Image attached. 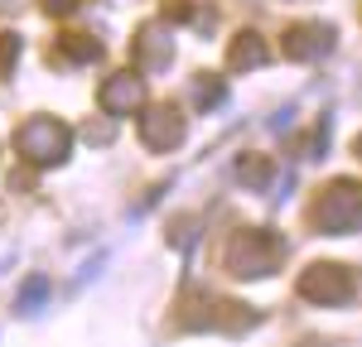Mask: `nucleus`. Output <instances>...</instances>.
Segmentation results:
<instances>
[{
	"label": "nucleus",
	"instance_id": "6e6552de",
	"mask_svg": "<svg viewBox=\"0 0 362 347\" xmlns=\"http://www.w3.org/2000/svg\"><path fill=\"white\" fill-rule=\"evenodd\" d=\"M140 106H145V78L136 68H121V73H112L102 83V111L107 116H131Z\"/></svg>",
	"mask_w": 362,
	"mask_h": 347
},
{
	"label": "nucleus",
	"instance_id": "7ed1b4c3",
	"mask_svg": "<svg viewBox=\"0 0 362 347\" xmlns=\"http://www.w3.org/2000/svg\"><path fill=\"white\" fill-rule=\"evenodd\" d=\"M256 318H261L256 309L237 304V299H223V294H203V289H189L184 304H179V323L189 333H208V328H218V333H247Z\"/></svg>",
	"mask_w": 362,
	"mask_h": 347
},
{
	"label": "nucleus",
	"instance_id": "9b49d317",
	"mask_svg": "<svg viewBox=\"0 0 362 347\" xmlns=\"http://www.w3.org/2000/svg\"><path fill=\"white\" fill-rule=\"evenodd\" d=\"M227 58H232V68H237V73H242V68H261V63H266V44H261V34H256V29L237 34Z\"/></svg>",
	"mask_w": 362,
	"mask_h": 347
},
{
	"label": "nucleus",
	"instance_id": "dca6fc26",
	"mask_svg": "<svg viewBox=\"0 0 362 347\" xmlns=\"http://www.w3.org/2000/svg\"><path fill=\"white\" fill-rule=\"evenodd\" d=\"M73 5H78V0H44V10H54V15H68Z\"/></svg>",
	"mask_w": 362,
	"mask_h": 347
},
{
	"label": "nucleus",
	"instance_id": "f257e3e1",
	"mask_svg": "<svg viewBox=\"0 0 362 347\" xmlns=\"http://www.w3.org/2000/svg\"><path fill=\"white\" fill-rule=\"evenodd\" d=\"M285 256H290L285 231L247 227V231H237V236L227 241L223 265H227V275H237V280H266V275H276L280 265H285Z\"/></svg>",
	"mask_w": 362,
	"mask_h": 347
},
{
	"label": "nucleus",
	"instance_id": "f3484780",
	"mask_svg": "<svg viewBox=\"0 0 362 347\" xmlns=\"http://www.w3.org/2000/svg\"><path fill=\"white\" fill-rule=\"evenodd\" d=\"M353 154H358V159H362V135H358V145H353Z\"/></svg>",
	"mask_w": 362,
	"mask_h": 347
},
{
	"label": "nucleus",
	"instance_id": "ddd939ff",
	"mask_svg": "<svg viewBox=\"0 0 362 347\" xmlns=\"http://www.w3.org/2000/svg\"><path fill=\"white\" fill-rule=\"evenodd\" d=\"M194 102H198V111H218V106L227 102L223 78H198L194 83Z\"/></svg>",
	"mask_w": 362,
	"mask_h": 347
},
{
	"label": "nucleus",
	"instance_id": "20e7f679",
	"mask_svg": "<svg viewBox=\"0 0 362 347\" xmlns=\"http://www.w3.org/2000/svg\"><path fill=\"white\" fill-rule=\"evenodd\" d=\"M68 150H73V130L58 121V116H29L25 126L15 130V154L34 164V169H54L68 159Z\"/></svg>",
	"mask_w": 362,
	"mask_h": 347
},
{
	"label": "nucleus",
	"instance_id": "1a4fd4ad",
	"mask_svg": "<svg viewBox=\"0 0 362 347\" xmlns=\"http://www.w3.org/2000/svg\"><path fill=\"white\" fill-rule=\"evenodd\" d=\"M131 49H136L140 68H169V63H174V39H169V25H160V20L140 25Z\"/></svg>",
	"mask_w": 362,
	"mask_h": 347
},
{
	"label": "nucleus",
	"instance_id": "f03ea898",
	"mask_svg": "<svg viewBox=\"0 0 362 347\" xmlns=\"http://www.w3.org/2000/svg\"><path fill=\"white\" fill-rule=\"evenodd\" d=\"M309 227L324 236H348L362 227V183L358 178H334L309 202Z\"/></svg>",
	"mask_w": 362,
	"mask_h": 347
},
{
	"label": "nucleus",
	"instance_id": "f8f14e48",
	"mask_svg": "<svg viewBox=\"0 0 362 347\" xmlns=\"http://www.w3.org/2000/svg\"><path fill=\"white\" fill-rule=\"evenodd\" d=\"M58 54L68 58V63H97V58H102V44L87 39V34H63V39H58Z\"/></svg>",
	"mask_w": 362,
	"mask_h": 347
},
{
	"label": "nucleus",
	"instance_id": "423d86ee",
	"mask_svg": "<svg viewBox=\"0 0 362 347\" xmlns=\"http://www.w3.org/2000/svg\"><path fill=\"white\" fill-rule=\"evenodd\" d=\"M140 140L150 154H169L184 145V111L169 106V102H150L140 106Z\"/></svg>",
	"mask_w": 362,
	"mask_h": 347
},
{
	"label": "nucleus",
	"instance_id": "9d476101",
	"mask_svg": "<svg viewBox=\"0 0 362 347\" xmlns=\"http://www.w3.org/2000/svg\"><path fill=\"white\" fill-rule=\"evenodd\" d=\"M237 178H242L247 188H256V193H266V188L276 183V164H271L266 154H242V159H237Z\"/></svg>",
	"mask_w": 362,
	"mask_h": 347
},
{
	"label": "nucleus",
	"instance_id": "4468645a",
	"mask_svg": "<svg viewBox=\"0 0 362 347\" xmlns=\"http://www.w3.org/2000/svg\"><path fill=\"white\" fill-rule=\"evenodd\" d=\"M44 299H49V280H44V275H29L25 289H20V299H15V309H20V314H34Z\"/></svg>",
	"mask_w": 362,
	"mask_h": 347
},
{
	"label": "nucleus",
	"instance_id": "2eb2a0df",
	"mask_svg": "<svg viewBox=\"0 0 362 347\" xmlns=\"http://www.w3.org/2000/svg\"><path fill=\"white\" fill-rule=\"evenodd\" d=\"M15 54H20V39H15V34H5V39H0V73H10Z\"/></svg>",
	"mask_w": 362,
	"mask_h": 347
},
{
	"label": "nucleus",
	"instance_id": "0eeeda50",
	"mask_svg": "<svg viewBox=\"0 0 362 347\" xmlns=\"http://www.w3.org/2000/svg\"><path fill=\"white\" fill-rule=\"evenodd\" d=\"M280 49H285V58H295V63H314V58H324L334 49V29L324 25V20H300V25L285 29Z\"/></svg>",
	"mask_w": 362,
	"mask_h": 347
},
{
	"label": "nucleus",
	"instance_id": "a211bd4d",
	"mask_svg": "<svg viewBox=\"0 0 362 347\" xmlns=\"http://www.w3.org/2000/svg\"><path fill=\"white\" fill-rule=\"evenodd\" d=\"M305 347H324V343H305Z\"/></svg>",
	"mask_w": 362,
	"mask_h": 347
},
{
	"label": "nucleus",
	"instance_id": "39448f33",
	"mask_svg": "<svg viewBox=\"0 0 362 347\" xmlns=\"http://www.w3.org/2000/svg\"><path fill=\"white\" fill-rule=\"evenodd\" d=\"M300 299L305 304H324V309H343V304H353L358 299V275L348 270V265H338V260H319V265H309L305 275H300Z\"/></svg>",
	"mask_w": 362,
	"mask_h": 347
}]
</instances>
